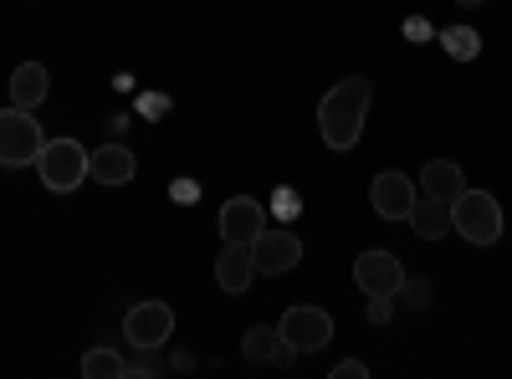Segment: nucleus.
<instances>
[{"label": "nucleus", "mask_w": 512, "mask_h": 379, "mask_svg": "<svg viewBox=\"0 0 512 379\" xmlns=\"http://www.w3.org/2000/svg\"><path fill=\"white\" fill-rule=\"evenodd\" d=\"M369 98H374L369 77H338L333 88L323 93V103H318V134H323L328 149L344 154V149L359 144L364 118H369Z\"/></svg>", "instance_id": "1"}, {"label": "nucleus", "mask_w": 512, "mask_h": 379, "mask_svg": "<svg viewBox=\"0 0 512 379\" xmlns=\"http://www.w3.org/2000/svg\"><path fill=\"white\" fill-rule=\"evenodd\" d=\"M451 231H461V241H472V246H492L502 236V205H497V195L466 185L451 200Z\"/></svg>", "instance_id": "2"}, {"label": "nucleus", "mask_w": 512, "mask_h": 379, "mask_svg": "<svg viewBox=\"0 0 512 379\" xmlns=\"http://www.w3.org/2000/svg\"><path fill=\"white\" fill-rule=\"evenodd\" d=\"M36 175L52 195H72L82 180H88V149L77 139H47L36 154Z\"/></svg>", "instance_id": "3"}, {"label": "nucleus", "mask_w": 512, "mask_h": 379, "mask_svg": "<svg viewBox=\"0 0 512 379\" xmlns=\"http://www.w3.org/2000/svg\"><path fill=\"white\" fill-rule=\"evenodd\" d=\"M41 144H47V134H41V123L31 108H0V164L6 170H26V164H36Z\"/></svg>", "instance_id": "4"}, {"label": "nucleus", "mask_w": 512, "mask_h": 379, "mask_svg": "<svg viewBox=\"0 0 512 379\" xmlns=\"http://www.w3.org/2000/svg\"><path fill=\"white\" fill-rule=\"evenodd\" d=\"M277 333H282V344H287L292 354H318L323 344H333V318H328V308L297 303V308L282 313Z\"/></svg>", "instance_id": "5"}, {"label": "nucleus", "mask_w": 512, "mask_h": 379, "mask_svg": "<svg viewBox=\"0 0 512 379\" xmlns=\"http://www.w3.org/2000/svg\"><path fill=\"white\" fill-rule=\"evenodd\" d=\"M354 282H359L364 298H400V287H405V267H400L395 251L369 246V251H359V262H354Z\"/></svg>", "instance_id": "6"}, {"label": "nucleus", "mask_w": 512, "mask_h": 379, "mask_svg": "<svg viewBox=\"0 0 512 379\" xmlns=\"http://www.w3.org/2000/svg\"><path fill=\"white\" fill-rule=\"evenodd\" d=\"M169 333H175V308L149 298V303H134L123 318V339L134 344V349H164L169 344Z\"/></svg>", "instance_id": "7"}, {"label": "nucleus", "mask_w": 512, "mask_h": 379, "mask_svg": "<svg viewBox=\"0 0 512 379\" xmlns=\"http://www.w3.org/2000/svg\"><path fill=\"white\" fill-rule=\"evenodd\" d=\"M251 262H256L262 277H282V272H292L297 262H303V241H297V231L267 226L262 236L251 241Z\"/></svg>", "instance_id": "8"}, {"label": "nucleus", "mask_w": 512, "mask_h": 379, "mask_svg": "<svg viewBox=\"0 0 512 379\" xmlns=\"http://www.w3.org/2000/svg\"><path fill=\"white\" fill-rule=\"evenodd\" d=\"M415 200H420V190H415V180L400 175V170H384V175H374V185H369V205H374L379 221H410Z\"/></svg>", "instance_id": "9"}, {"label": "nucleus", "mask_w": 512, "mask_h": 379, "mask_svg": "<svg viewBox=\"0 0 512 379\" xmlns=\"http://www.w3.org/2000/svg\"><path fill=\"white\" fill-rule=\"evenodd\" d=\"M221 241H236V246H251L256 236L267 231V205L256 200V195H231L221 205Z\"/></svg>", "instance_id": "10"}, {"label": "nucleus", "mask_w": 512, "mask_h": 379, "mask_svg": "<svg viewBox=\"0 0 512 379\" xmlns=\"http://www.w3.org/2000/svg\"><path fill=\"white\" fill-rule=\"evenodd\" d=\"M134 170H139V159H134V149H128V144H98L88 154V175L98 185H128V180H134Z\"/></svg>", "instance_id": "11"}, {"label": "nucleus", "mask_w": 512, "mask_h": 379, "mask_svg": "<svg viewBox=\"0 0 512 379\" xmlns=\"http://www.w3.org/2000/svg\"><path fill=\"white\" fill-rule=\"evenodd\" d=\"M251 277H256L251 246H236V241H226V246H221V257H216V282H221V292L241 298V292L251 287Z\"/></svg>", "instance_id": "12"}, {"label": "nucleus", "mask_w": 512, "mask_h": 379, "mask_svg": "<svg viewBox=\"0 0 512 379\" xmlns=\"http://www.w3.org/2000/svg\"><path fill=\"white\" fill-rule=\"evenodd\" d=\"M47 98H52V72L41 62H21L11 72V103L16 108H41Z\"/></svg>", "instance_id": "13"}, {"label": "nucleus", "mask_w": 512, "mask_h": 379, "mask_svg": "<svg viewBox=\"0 0 512 379\" xmlns=\"http://www.w3.org/2000/svg\"><path fill=\"white\" fill-rule=\"evenodd\" d=\"M410 226H415L420 241H441V236H451V200L420 195L415 210H410Z\"/></svg>", "instance_id": "14"}, {"label": "nucleus", "mask_w": 512, "mask_h": 379, "mask_svg": "<svg viewBox=\"0 0 512 379\" xmlns=\"http://www.w3.org/2000/svg\"><path fill=\"white\" fill-rule=\"evenodd\" d=\"M420 190H425V195H436V200H456V195L466 190L461 164H451V159H431V164H425V175H420Z\"/></svg>", "instance_id": "15"}, {"label": "nucleus", "mask_w": 512, "mask_h": 379, "mask_svg": "<svg viewBox=\"0 0 512 379\" xmlns=\"http://www.w3.org/2000/svg\"><path fill=\"white\" fill-rule=\"evenodd\" d=\"M82 374L88 379H128V354H118L113 344H93L82 354Z\"/></svg>", "instance_id": "16"}, {"label": "nucleus", "mask_w": 512, "mask_h": 379, "mask_svg": "<svg viewBox=\"0 0 512 379\" xmlns=\"http://www.w3.org/2000/svg\"><path fill=\"white\" fill-rule=\"evenodd\" d=\"M277 349H282V333H277V328H267V323H256V328H246V333H241V354H246L251 364H272V359H277Z\"/></svg>", "instance_id": "17"}, {"label": "nucleus", "mask_w": 512, "mask_h": 379, "mask_svg": "<svg viewBox=\"0 0 512 379\" xmlns=\"http://www.w3.org/2000/svg\"><path fill=\"white\" fill-rule=\"evenodd\" d=\"M441 47H446V57H456V62H477V57H482V36H477L472 26H446V31H441Z\"/></svg>", "instance_id": "18"}, {"label": "nucleus", "mask_w": 512, "mask_h": 379, "mask_svg": "<svg viewBox=\"0 0 512 379\" xmlns=\"http://www.w3.org/2000/svg\"><path fill=\"white\" fill-rule=\"evenodd\" d=\"M267 216H272V221H297V216H303V195H297L292 185H277V190H272V205H267Z\"/></svg>", "instance_id": "19"}, {"label": "nucleus", "mask_w": 512, "mask_h": 379, "mask_svg": "<svg viewBox=\"0 0 512 379\" xmlns=\"http://www.w3.org/2000/svg\"><path fill=\"white\" fill-rule=\"evenodd\" d=\"M400 292L410 298V308H431V303H436V287L425 282V277H405V287H400Z\"/></svg>", "instance_id": "20"}, {"label": "nucleus", "mask_w": 512, "mask_h": 379, "mask_svg": "<svg viewBox=\"0 0 512 379\" xmlns=\"http://www.w3.org/2000/svg\"><path fill=\"white\" fill-rule=\"evenodd\" d=\"M128 374H164V364H159V349H134L128 354Z\"/></svg>", "instance_id": "21"}, {"label": "nucleus", "mask_w": 512, "mask_h": 379, "mask_svg": "<svg viewBox=\"0 0 512 379\" xmlns=\"http://www.w3.org/2000/svg\"><path fill=\"white\" fill-rule=\"evenodd\" d=\"M364 318L379 328V323H390L395 318V298H369V308H364Z\"/></svg>", "instance_id": "22"}, {"label": "nucleus", "mask_w": 512, "mask_h": 379, "mask_svg": "<svg viewBox=\"0 0 512 379\" xmlns=\"http://www.w3.org/2000/svg\"><path fill=\"white\" fill-rule=\"evenodd\" d=\"M431 36H436V31H431V21H425V16H410V21H405V41H420V47H425Z\"/></svg>", "instance_id": "23"}, {"label": "nucleus", "mask_w": 512, "mask_h": 379, "mask_svg": "<svg viewBox=\"0 0 512 379\" xmlns=\"http://www.w3.org/2000/svg\"><path fill=\"white\" fill-rule=\"evenodd\" d=\"M164 108H169L164 93H144V98H139V113H144V118H164Z\"/></svg>", "instance_id": "24"}, {"label": "nucleus", "mask_w": 512, "mask_h": 379, "mask_svg": "<svg viewBox=\"0 0 512 379\" xmlns=\"http://www.w3.org/2000/svg\"><path fill=\"white\" fill-rule=\"evenodd\" d=\"M333 379H369V364H359V359H344V364H333Z\"/></svg>", "instance_id": "25"}, {"label": "nucleus", "mask_w": 512, "mask_h": 379, "mask_svg": "<svg viewBox=\"0 0 512 379\" xmlns=\"http://www.w3.org/2000/svg\"><path fill=\"white\" fill-rule=\"evenodd\" d=\"M169 195H175L180 205H195V200H200V185H195V180H175V185H169Z\"/></svg>", "instance_id": "26"}, {"label": "nucleus", "mask_w": 512, "mask_h": 379, "mask_svg": "<svg viewBox=\"0 0 512 379\" xmlns=\"http://www.w3.org/2000/svg\"><path fill=\"white\" fill-rule=\"evenodd\" d=\"M456 6H461V11H477V6H482V0H456Z\"/></svg>", "instance_id": "27"}]
</instances>
